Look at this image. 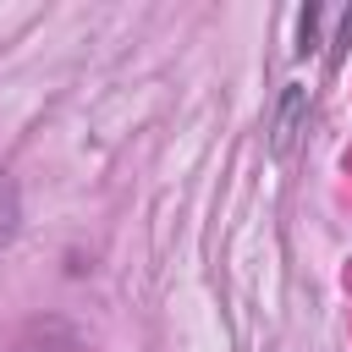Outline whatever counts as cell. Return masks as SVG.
Here are the masks:
<instances>
[{
  "label": "cell",
  "instance_id": "obj_1",
  "mask_svg": "<svg viewBox=\"0 0 352 352\" xmlns=\"http://www.w3.org/2000/svg\"><path fill=\"white\" fill-rule=\"evenodd\" d=\"M302 116H308V94H302V88H286V94H280V110H275V121H270V132H275V138H270V148H275V154H286V148H292V138H297Z\"/></svg>",
  "mask_w": 352,
  "mask_h": 352
},
{
  "label": "cell",
  "instance_id": "obj_3",
  "mask_svg": "<svg viewBox=\"0 0 352 352\" xmlns=\"http://www.w3.org/2000/svg\"><path fill=\"white\" fill-rule=\"evenodd\" d=\"M11 352H77V341H72L60 324H33Z\"/></svg>",
  "mask_w": 352,
  "mask_h": 352
},
{
  "label": "cell",
  "instance_id": "obj_2",
  "mask_svg": "<svg viewBox=\"0 0 352 352\" xmlns=\"http://www.w3.org/2000/svg\"><path fill=\"white\" fill-rule=\"evenodd\" d=\"M16 226H22V192H16V182H11V170L0 165V253L11 248V236H16Z\"/></svg>",
  "mask_w": 352,
  "mask_h": 352
}]
</instances>
